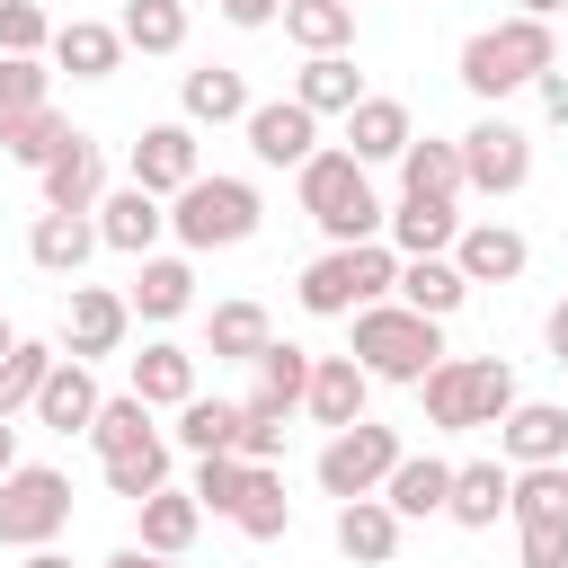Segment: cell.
Wrapping results in <instances>:
<instances>
[{
	"instance_id": "obj_1",
	"label": "cell",
	"mask_w": 568,
	"mask_h": 568,
	"mask_svg": "<svg viewBox=\"0 0 568 568\" xmlns=\"http://www.w3.org/2000/svg\"><path fill=\"white\" fill-rule=\"evenodd\" d=\"M293 195H302V213L328 231V248H355V240H382V195H373V169H355L346 151H311L302 169H293Z\"/></svg>"
},
{
	"instance_id": "obj_2",
	"label": "cell",
	"mask_w": 568,
	"mask_h": 568,
	"mask_svg": "<svg viewBox=\"0 0 568 568\" xmlns=\"http://www.w3.org/2000/svg\"><path fill=\"white\" fill-rule=\"evenodd\" d=\"M346 355L364 364V382H408V390H417V382L444 364V320H417V311H399V302H364Z\"/></svg>"
},
{
	"instance_id": "obj_3",
	"label": "cell",
	"mask_w": 568,
	"mask_h": 568,
	"mask_svg": "<svg viewBox=\"0 0 568 568\" xmlns=\"http://www.w3.org/2000/svg\"><path fill=\"white\" fill-rule=\"evenodd\" d=\"M417 399H426V426H444V435L497 426V417L515 408V364H506V355H444V364L417 382Z\"/></svg>"
},
{
	"instance_id": "obj_4",
	"label": "cell",
	"mask_w": 568,
	"mask_h": 568,
	"mask_svg": "<svg viewBox=\"0 0 568 568\" xmlns=\"http://www.w3.org/2000/svg\"><path fill=\"white\" fill-rule=\"evenodd\" d=\"M559 62V36L541 18H497L462 44V89L470 98H506V89H532L541 71Z\"/></svg>"
},
{
	"instance_id": "obj_5",
	"label": "cell",
	"mask_w": 568,
	"mask_h": 568,
	"mask_svg": "<svg viewBox=\"0 0 568 568\" xmlns=\"http://www.w3.org/2000/svg\"><path fill=\"white\" fill-rule=\"evenodd\" d=\"M257 222H266V204H257L248 178H195V186L169 195V231H178L186 257L195 248H240V240H257Z\"/></svg>"
},
{
	"instance_id": "obj_6",
	"label": "cell",
	"mask_w": 568,
	"mask_h": 568,
	"mask_svg": "<svg viewBox=\"0 0 568 568\" xmlns=\"http://www.w3.org/2000/svg\"><path fill=\"white\" fill-rule=\"evenodd\" d=\"M62 524H71V479L53 462H18L0 479V541L9 550H53Z\"/></svg>"
},
{
	"instance_id": "obj_7",
	"label": "cell",
	"mask_w": 568,
	"mask_h": 568,
	"mask_svg": "<svg viewBox=\"0 0 568 568\" xmlns=\"http://www.w3.org/2000/svg\"><path fill=\"white\" fill-rule=\"evenodd\" d=\"M399 426H373V417H355V426H337L328 444H320V488L346 506V497H382V479L399 470Z\"/></svg>"
},
{
	"instance_id": "obj_8",
	"label": "cell",
	"mask_w": 568,
	"mask_h": 568,
	"mask_svg": "<svg viewBox=\"0 0 568 568\" xmlns=\"http://www.w3.org/2000/svg\"><path fill=\"white\" fill-rule=\"evenodd\" d=\"M524 178H532V133L506 124V115H479L462 133V186L470 195H515Z\"/></svg>"
},
{
	"instance_id": "obj_9",
	"label": "cell",
	"mask_w": 568,
	"mask_h": 568,
	"mask_svg": "<svg viewBox=\"0 0 568 568\" xmlns=\"http://www.w3.org/2000/svg\"><path fill=\"white\" fill-rule=\"evenodd\" d=\"M195 178H204V142H195V124H178V115H169V124H142V142H133V186L169 204V195L195 186Z\"/></svg>"
},
{
	"instance_id": "obj_10",
	"label": "cell",
	"mask_w": 568,
	"mask_h": 568,
	"mask_svg": "<svg viewBox=\"0 0 568 568\" xmlns=\"http://www.w3.org/2000/svg\"><path fill=\"white\" fill-rule=\"evenodd\" d=\"M89 222H98V248H115V257H160V240H169V204H160V195H142L133 178H124V186H106Z\"/></svg>"
},
{
	"instance_id": "obj_11",
	"label": "cell",
	"mask_w": 568,
	"mask_h": 568,
	"mask_svg": "<svg viewBox=\"0 0 568 568\" xmlns=\"http://www.w3.org/2000/svg\"><path fill=\"white\" fill-rule=\"evenodd\" d=\"M124 328H133V311H124V293H106V284H71V302H62V355L71 364H98V355H115L124 346Z\"/></svg>"
},
{
	"instance_id": "obj_12",
	"label": "cell",
	"mask_w": 568,
	"mask_h": 568,
	"mask_svg": "<svg viewBox=\"0 0 568 568\" xmlns=\"http://www.w3.org/2000/svg\"><path fill=\"white\" fill-rule=\"evenodd\" d=\"M240 133H248L257 169H302V160L320 151V115L293 106V98H257V106L240 115Z\"/></svg>"
},
{
	"instance_id": "obj_13",
	"label": "cell",
	"mask_w": 568,
	"mask_h": 568,
	"mask_svg": "<svg viewBox=\"0 0 568 568\" xmlns=\"http://www.w3.org/2000/svg\"><path fill=\"white\" fill-rule=\"evenodd\" d=\"M36 186H44V213H98V195H106V151H98L89 133H71V142L36 169Z\"/></svg>"
},
{
	"instance_id": "obj_14",
	"label": "cell",
	"mask_w": 568,
	"mask_h": 568,
	"mask_svg": "<svg viewBox=\"0 0 568 568\" xmlns=\"http://www.w3.org/2000/svg\"><path fill=\"white\" fill-rule=\"evenodd\" d=\"M408 142H417L408 106H399V98H382V89H364V98H355V115H346V142H337V151H346L355 169H382V160H399Z\"/></svg>"
},
{
	"instance_id": "obj_15",
	"label": "cell",
	"mask_w": 568,
	"mask_h": 568,
	"mask_svg": "<svg viewBox=\"0 0 568 568\" xmlns=\"http://www.w3.org/2000/svg\"><path fill=\"white\" fill-rule=\"evenodd\" d=\"M497 453H506L515 470H532V462H568V408H550V399H515V408L497 417Z\"/></svg>"
},
{
	"instance_id": "obj_16",
	"label": "cell",
	"mask_w": 568,
	"mask_h": 568,
	"mask_svg": "<svg viewBox=\"0 0 568 568\" xmlns=\"http://www.w3.org/2000/svg\"><path fill=\"white\" fill-rule=\"evenodd\" d=\"M382 240H390L399 257H453L462 213H453V204H435V195H399V204L382 213Z\"/></svg>"
},
{
	"instance_id": "obj_17",
	"label": "cell",
	"mask_w": 568,
	"mask_h": 568,
	"mask_svg": "<svg viewBox=\"0 0 568 568\" xmlns=\"http://www.w3.org/2000/svg\"><path fill=\"white\" fill-rule=\"evenodd\" d=\"M124 311L151 320V328L186 320V311H195V266H186V257H133V293H124Z\"/></svg>"
},
{
	"instance_id": "obj_18",
	"label": "cell",
	"mask_w": 568,
	"mask_h": 568,
	"mask_svg": "<svg viewBox=\"0 0 568 568\" xmlns=\"http://www.w3.org/2000/svg\"><path fill=\"white\" fill-rule=\"evenodd\" d=\"M524 231H506V222H462V240H453V266H462V284H515L524 275Z\"/></svg>"
},
{
	"instance_id": "obj_19",
	"label": "cell",
	"mask_w": 568,
	"mask_h": 568,
	"mask_svg": "<svg viewBox=\"0 0 568 568\" xmlns=\"http://www.w3.org/2000/svg\"><path fill=\"white\" fill-rule=\"evenodd\" d=\"M364 399H373V382H364V364L355 355H311V390H302V408L337 435V426H355L364 417Z\"/></svg>"
},
{
	"instance_id": "obj_20",
	"label": "cell",
	"mask_w": 568,
	"mask_h": 568,
	"mask_svg": "<svg viewBox=\"0 0 568 568\" xmlns=\"http://www.w3.org/2000/svg\"><path fill=\"white\" fill-rule=\"evenodd\" d=\"M98 373L89 364H71V355H53V373H44V390H36V426H53V435H89V417H98Z\"/></svg>"
},
{
	"instance_id": "obj_21",
	"label": "cell",
	"mask_w": 568,
	"mask_h": 568,
	"mask_svg": "<svg viewBox=\"0 0 568 568\" xmlns=\"http://www.w3.org/2000/svg\"><path fill=\"white\" fill-rule=\"evenodd\" d=\"M257 98H248V80L231 71V62H204V71H186L178 80V124H240Z\"/></svg>"
},
{
	"instance_id": "obj_22",
	"label": "cell",
	"mask_w": 568,
	"mask_h": 568,
	"mask_svg": "<svg viewBox=\"0 0 568 568\" xmlns=\"http://www.w3.org/2000/svg\"><path fill=\"white\" fill-rule=\"evenodd\" d=\"M390 302H399V311H417V320H453V311L470 302V284H462V266H453V257H399Z\"/></svg>"
},
{
	"instance_id": "obj_23",
	"label": "cell",
	"mask_w": 568,
	"mask_h": 568,
	"mask_svg": "<svg viewBox=\"0 0 568 568\" xmlns=\"http://www.w3.org/2000/svg\"><path fill=\"white\" fill-rule=\"evenodd\" d=\"M44 53H53L71 80H115V62H124V36H115L106 18H62Z\"/></svg>"
},
{
	"instance_id": "obj_24",
	"label": "cell",
	"mask_w": 568,
	"mask_h": 568,
	"mask_svg": "<svg viewBox=\"0 0 568 568\" xmlns=\"http://www.w3.org/2000/svg\"><path fill=\"white\" fill-rule=\"evenodd\" d=\"M27 257H36L44 275H71V284H80V266L98 257V222H89V213H36Z\"/></svg>"
},
{
	"instance_id": "obj_25",
	"label": "cell",
	"mask_w": 568,
	"mask_h": 568,
	"mask_svg": "<svg viewBox=\"0 0 568 568\" xmlns=\"http://www.w3.org/2000/svg\"><path fill=\"white\" fill-rule=\"evenodd\" d=\"M133 399H142V408H186V399H195V355H186L178 337H151V346L133 355Z\"/></svg>"
},
{
	"instance_id": "obj_26",
	"label": "cell",
	"mask_w": 568,
	"mask_h": 568,
	"mask_svg": "<svg viewBox=\"0 0 568 568\" xmlns=\"http://www.w3.org/2000/svg\"><path fill=\"white\" fill-rule=\"evenodd\" d=\"M444 488H453V462L444 453H399V470L382 479V506L399 524H417V515H444Z\"/></svg>"
},
{
	"instance_id": "obj_27",
	"label": "cell",
	"mask_w": 568,
	"mask_h": 568,
	"mask_svg": "<svg viewBox=\"0 0 568 568\" xmlns=\"http://www.w3.org/2000/svg\"><path fill=\"white\" fill-rule=\"evenodd\" d=\"M506 462H453V488H444V515L462 524V532H488L497 515H506Z\"/></svg>"
},
{
	"instance_id": "obj_28",
	"label": "cell",
	"mask_w": 568,
	"mask_h": 568,
	"mask_svg": "<svg viewBox=\"0 0 568 568\" xmlns=\"http://www.w3.org/2000/svg\"><path fill=\"white\" fill-rule=\"evenodd\" d=\"M337 550H346L355 568H390V559H399V515H390L382 497H346V506H337Z\"/></svg>"
},
{
	"instance_id": "obj_29",
	"label": "cell",
	"mask_w": 568,
	"mask_h": 568,
	"mask_svg": "<svg viewBox=\"0 0 568 568\" xmlns=\"http://www.w3.org/2000/svg\"><path fill=\"white\" fill-rule=\"evenodd\" d=\"M355 98H364L355 53H311V62L293 71V106H311V115H355Z\"/></svg>"
},
{
	"instance_id": "obj_30",
	"label": "cell",
	"mask_w": 568,
	"mask_h": 568,
	"mask_svg": "<svg viewBox=\"0 0 568 568\" xmlns=\"http://www.w3.org/2000/svg\"><path fill=\"white\" fill-rule=\"evenodd\" d=\"M293 293H302V311H311V320H355V311H364V284H355V248H328V257H311Z\"/></svg>"
},
{
	"instance_id": "obj_31",
	"label": "cell",
	"mask_w": 568,
	"mask_h": 568,
	"mask_svg": "<svg viewBox=\"0 0 568 568\" xmlns=\"http://www.w3.org/2000/svg\"><path fill=\"white\" fill-rule=\"evenodd\" d=\"M231 524H240L248 541H275V532L293 524V497H284V470H275V462H248V470H240V497H231Z\"/></svg>"
},
{
	"instance_id": "obj_32",
	"label": "cell",
	"mask_w": 568,
	"mask_h": 568,
	"mask_svg": "<svg viewBox=\"0 0 568 568\" xmlns=\"http://www.w3.org/2000/svg\"><path fill=\"white\" fill-rule=\"evenodd\" d=\"M399 195H435V204H462L470 186H462V142H408L399 151Z\"/></svg>"
},
{
	"instance_id": "obj_33",
	"label": "cell",
	"mask_w": 568,
	"mask_h": 568,
	"mask_svg": "<svg viewBox=\"0 0 568 568\" xmlns=\"http://www.w3.org/2000/svg\"><path fill=\"white\" fill-rule=\"evenodd\" d=\"M195 532H204V506H195L186 488H151V497H142V550H151V559H186Z\"/></svg>"
},
{
	"instance_id": "obj_34",
	"label": "cell",
	"mask_w": 568,
	"mask_h": 568,
	"mask_svg": "<svg viewBox=\"0 0 568 568\" xmlns=\"http://www.w3.org/2000/svg\"><path fill=\"white\" fill-rule=\"evenodd\" d=\"M506 515L515 524H568V462H532L506 479Z\"/></svg>"
},
{
	"instance_id": "obj_35",
	"label": "cell",
	"mask_w": 568,
	"mask_h": 568,
	"mask_svg": "<svg viewBox=\"0 0 568 568\" xmlns=\"http://www.w3.org/2000/svg\"><path fill=\"white\" fill-rule=\"evenodd\" d=\"M124 53H186V0H124Z\"/></svg>"
},
{
	"instance_id": "obj_36",
	"label": "cell",
	"mask_w": 568,
	"mask_h": 568,
	"mask_svg": "<svg viewBox=\"0 0 568 568\" xmlns=\"http://www.w3.org/2000/svg\"><path fill=\"white\" fill-rule=\"evenodd\" d=\"M284 36L302 44V62L311 53H346L355 44V9L346 0H284Z\"/></svg>"
},
{
	"instance_id": "obj_37",
	"label": "cell",
	"mask_w": 568,
	"mask_h": 568,
	"mask_svg": "<svg viewBox=\"0 0 568 568\" xmlns=\"http://www.w3.org/2000/svg\"><path fill=\"white\" fill-rule=\"evenodd\" d=\"M266 337H275V328H266L257 302H213V320H204V355H222V364H257Z\"/></svg>"
},
{
	"instance_id": "obj_38",
	"label": "cell",
	"mask_w": 568,
	"mask_h": 568,
	"mask_svg": "<svg viewBox=\"0 0 568 568\" xmlns=\"http://www.w3.org/2000/svg\"><path fill=\"white\" fill-rule=\"evenodd\" d=\"M89 444H98V462H115V453H142V444H160V426H151V408H142L133 390H115V399H98V417H89Z\"/></svg>"
},
{
	"instance_id": "obj_39",
	"label": "cell",
	"mask_w": 568,
	"mask_h": 568,
	"mask_svg": "<svg viewBox=\"0 0 568 568\" xmlns=\"http://www.w3.org/2000/svg\"><path fill=\"white\" fill-rule=\"evenodd\" d=\"M169 435H178L195 462H204V453H231V444H240V399H204V390H195V399L178 408Z\"/></svg>"
},
{
	"instance_id": "obj_40",
	"label": "cell",
	"mask_w": 568,
	"mask_h": 568,
	"mask_svg": "<svg viewBox=\"0 0 568 568\" xmlns=\"http://www.w3.org/2000/svg\"><path fill=\"white\" fill-rule=\"evenodd\" d=\"M53 355H62V346H44V337H18V346L0 355V417H18V408H36V390H44V373H53Z\"/></svg>"
},
{
	"instance_id": "obj_41",
	"label": "cell",
	"mask_w": 568,
	"mask_h": 568,
	"mask_svg": "<svg viewBox=\"0 0 568 568\" xmlns=\"http://www.w3.org/2000/svg\"><path fill=\"white\" fill-rule=\"evenodd\" d=\"M257 390H266L275 408H302V390H311V346L266 337V346H257Z\"/></svg>"
},
{
	"instance_id": "obj_42",
	"label": "cell",
	"mask_w": 568,
	"mask_h": 568,
	"mask_svg": "<svg viewBox=\"0 0 568 568\" xmlns=\"http://www.w3.org/2000/svg\"><path fill=\"white\" fill-rule=\"evenodd\" d=\"M62 142H71V115H53V98H44L36 115H18V124L0 133V151H9L18 169H44V160H53Z\"/></svg>"
},
{
	"instance_id": "obj_43",
	"label": "cell",
	"mask_w": 568,
	"mask_h": 568,
	"mask_svg": "<svg viewBox=\"0 0 568 568\" xmlns=\"http://www.w3.org/2000/svg\"><path fill=\"white\" fill-rule=\"evenodd\" d=\"M98 470H106V488H115L124 506H142L151 488H169V435L142 444V453H115V462H98Z\"/></svg>"
},
{
	"instance_id": "obj_44",
	"label": "cell",
	"mask_w": 568,
	"mask_h": 568,
	"mask_svg": "<svg viewBox=\"0 0 568 568\" xmlns=\"http://www.w3.org/2000/svg\"><path fill=\"white\" fill-rule=\"evenodd\" d=\"M284 417H293V408H275L266 390H248V399H240V444H231V453H240V462H275V453H284Z\"/></svg>"
},
{
	"instance_id": "obj_45",
	"label": "cell",
	"mask_w": 568,
	"mask_h": 568,
	"mask_svg": "<svg viewBox=\"0 0 568 568\" xmlns=\"http://www.w3.org/2000/svg\"><path fill=\"white\" fill-rule=\"evenodd\" d=\"M44 44H53V9L44 0H0V53L44 62Z\"/></svg>"
},
{
	"instance_id": "obj_46",
	"label": "cell",
	"mask_w": 568,
	"mask_h": 568,
	"mask_svg": "<svg viewBox=\"0 0 568 568\" xmlns=\"http://www.w3.org/2000/svg\"><path fill=\"white\" fill-rule=\"evenodd\" d=\"M53 98V71L44 62H18V53H0V133L18 124V115H36Z\"/></svg>"
},
{
	"instance_id": "obj_47",
	"label": "cell",
	"mask_w": 568,
	"mask_h": 568,
	"mask_svg": "<svg viewBox=\"0 0 568 568\" xmlns=\"http://www.w3.org/2000/svg\"><path fill=\"white\" fill-rule=\"evenodd\" d=\"M240 470H248L240 453H204V462H195V479H186V497H195L204 515H231V497H240Z\"/></svg>"
},
{
	"instance_id": "obj_48",
	"label": "cell",
	"mask_w": 568,
	"mask_h": 568,
	"mask_svg": "<svg viewBox=\"0 0 568 568\" xmlns=\"http://www.w3.org/2000/svg\"><path fill=\"white\" fill-rule=\"evenodd\" d=\"M515 568H568V524H515Z\"/></svg>"
},
{
	"instance_id": "obj_49",
	"label": "cell",
	"mask_w": 568,
	"mask_h": 568,
	"mask_svg": "<svg viewBox=\"0 0 568 568\" xmlns=\"http://www.w3.org/2000/svg\"><path fill=\"white\" fill-rule=\"evenodd\" d=\"M532 98H541V115H550V124H568V71H559V62L532 80Z\"/></svg>"
},
{
	"instance_id": "obj_50",
	"label": "cell",
	"mask_w": 568,
	"mask_h": 568,
	"mask_svg": "<svg viewBox=\"0 0 568 568\" xmlns=\"http://www.w3.org/2000/svg\"><path fill=\"white\" fill-rule=\"evenodd\" d=\"M213 9H222L231 27H275V18H284V0H213Z\"/></svg>"
},
{
	"instance_id": "obj_51",
	"label": "cell",
	"mask_w": 568,
	"mask_h": 568,
	"mask_svg": "<svg viewBox=\"0 0 568 568\" xmlns=\"http://www.w3.org/2000/svg\"><path fill=\"white\" fill-rule=\"evenodd\" d=\"M541 337H550V364H568V302H550V320H541Z\"/></svg>"
},
{
	"instance_id": "obj_52",
	"label": "cell",
	"mask_w": 568,
	"mask_h": 568,
	"mask_svg": "<svg viewBox=\"0 0 568 568\" xmlns=\"http://www.w3.org/2000/svg\"><path fill=\"white\" fill-rule=\"evenodd\" d=\"M559 9H568V0H515V18H541V27H550Z\"/></svg>"
},
{
	"instance_id": "obj_53",
	"label": "cell",
	"mask_w": 568,
	"mask_h": 568,
	"mask_svg": "<svg viewBox=\"0 0 568 568\" xmlns=\"http://www.w3.org/2000/svg\"><path fill=\"white\" fill-rule=\"evenodd\" d=\"M9 470H18V426L0 417V479H9Z\"/></svg>"
},
{
	"instance_id": "obj_54",
	"label": "cell",
	"mask_w": 568,
	"mask_h": 568,
	"mask_svg": "<svg viewBox=\"0 0 568 568\" xmlns=\"http://www.w3.org/2000/svg\"><path fill=\"white\" fill-rule=\"evenodd\" d=\"M106 568H151V550H142V541H124V550H115Z\"/></svg>"
},
{
	"instance_id": "obj_55",
	"label": "cell",
	"mask_w": 568,
	"mask_h": 568,
	"mask_svg": "<svg viewBox=\"0 0 568 568\" xmlns=\"http://www.w3.org/2000/svg\"><path fill=\"white\" fill-rule=\"evenodd\" d=\"M18 568H71V559H62V550H27Z\"/></svg>"
},
{
	"instance_id": "obj_56",
	"label": "cell",
	"mask_w": 568,
	"mask_h": 568,
	"mask_svg": "<svg viewBox=\"0 0 568 568\" xmlns=\"http://www.w3.org/2000/svg\"><path fill=\"white\" fill-rule=\"evenodd\" d=\"M9 346H18V328H9V320H0V355H9Z\"/></svg>"
},
{
	"instance_id": "obj_57",
	"label": "cell",
	"mask_w": 568,
	"mask_h": 568,
	"mask_svg": "<svg viewBox=\"0 0 568 568\" xmlns=\"http://www.w3.org/2000/svg\"><path fill=\"white\" fill-rule=\"evenodd\" d=\"M151 568H178V559H151Z\"/></svg>"
},
{
	"instance_id": "obj_58",
	"label": "cell",
	"mask_w": 568,
	"mask_h": 568,
	"mask_svg": "<svg viewBox=\"0 0 568 568\" xmlns=\"http://www.w3.org/2000/svg\"><path fill=\"white\" fill-rule=\"evenodd\" d=\"M346 9H364V0H346Z\"/></svg>"
}]
</instances>
